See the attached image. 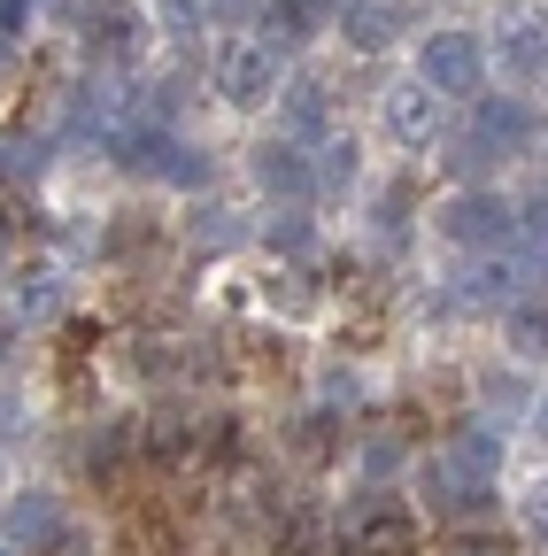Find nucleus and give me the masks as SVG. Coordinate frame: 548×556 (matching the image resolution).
<instances>
[{"label": "nucleus", "instance_id": "f257e3e1", "mask_svg": "<svg viewBox=\"0 0 548 556\" xmlns=\"http://www.w3.org/2000/svg\"><path fill=\"white\" fill-rule=\"evenodd\" d=\"M495 471H502V441L487 426H471V433H456L433 456V495L441 503H487L495 495Z\"/></svg>", "mask_w": 548, "mask_h": 556}, {"label": "nucleus", "instance_id": "f03ea898", "mask_svg": "<svg viewBox=\"0 0 548 556\" xmlns=\"http://www.w3.org/2000/svg\"><path fill=\"white\" fill-rule=\"evenodd\" d=\"M441 232H448L456 248H502V240L518 232V208H510L502 193H487V186H456V193L441 201Z\"/></svg>", "mask_w": 548, "mask_h": 556}, {"label": "nucleus", "instance_id": "7ed1b4c3", "mask_svg": "<svg viewBox=\"0 0 548 556\" xmlns=\"http://www.w3.org/2000/svg\"><path fill=\"white\" fill-rule=\"evenodd\" d=\"M418 86L425 93H479L487 86V47L471 31H433L425 54H418Z\"/></svg>", "mask_w": 548, "mask_h": 556}, {"label": "nucleus", "instance_id": "20e7f679", "mask_svg": "<svg viewBox=\"0 0 548 556\" xmlns=\"http://www.w3.org/2000/svg\"><path fill=\"white\" fill-rule=\"evenodd\" d=\"M217 86L232 109H263L270 93H279V47H263V39H232L217 54Z\"/></svg>", "mask_w": 548, "mask_h": 556}, {"label": "nucleus", "instance_id": "39448f33", "mask_svg": "<svg viewBox=\"0 0 548 556\" xmlns=\"http://www.w3.org/2000/svg\"><path fill=\"white\" fill-rule=\"evenodd\" d=\"M116 163H131V170H155V178H178V186H201V178H209V163H201V155H186V139L148 131V124L116 139Z\"/></svg>", "mask_w": 548, "mask_h": 556}, {"label": "nucleus", "instance_id": "423d86ee", "mask_svg": "<svg viewBox=\"0 0 548 556\" xmlns=\"http://www.w3.org/2000/svg\"><path fill=\"white\" fill-rule=\"evenodd\" d=\"M495 54L510 70V86H548V24H510Z\"/></svg>", "mask_w": 548, "mask_h": 556}, {"label": "nucleus", "instance_id": "0eeeda50", "mask_svg": "<svg viewBox=\"0 0 548 556\" xmlns=\"http://www.w3.org/2000/svg\"><path fill=\"white\" fill-rule=\"evenodd\" d=\"M479 139H487L495 155L525 148V139H533V109H525V101H510V93H479Z\"/></svg>", "mask_w": 548, "mask_h": 556}, {"label": "nucleus", "instance_id": "6e6552de", "mask_svg": "<svg viewBox=\"0 0 548 556\" xmlns=\"http://www.w3.org/2000/svg\"><path fill=\"white\" fill-rule=\"evenodd\" d=\"M409 548H418V518H409V510H371L364 526H356V548L348 556H409Z\"/></svg>", "mask_w": 548, "mask_h": 556}, {"label": "nucleus", "instance_id": "1a4fd4ad", "mask_svg": "<svg viewBox=\"0 0 548 556\" xmlns=\"http://www.w3.org/2000/svg\"><path fill=\"white\" fill-rule=\"evenodd\" d=\"M340 31H348V47L379 54V47L402 39V9H394V0H356V9H340Z\"/></svg>", "mask_w": 548, "mask_h": 556}, {"label": "nucleus", "instance_id": "9d476101", "mask_svg": "<svg viewBox=\"0 0 548 556\" xmlns=\"http://www.w3.org/2000/svg\"><path fill=\"white\" fill-rule=\"evenodd\" d=\"M78 31H86V47L124 54L131 31H140V16H131V0H86V9H78Z\"/></svg>", "mask_w": 548, "mask_h": 556}, {"label": "nucleus", "instance_id": "9b49d317", "mask_svg": "<svg viewBox=\"0 0 548 556\" xmlns=\"http://www.w3.org/2000/svg\"><path fill=\"white\" fill-rule=\"evenodd\" d=\"M9 541H16V548H54V541H62V503H54V495H16Z\"/></svg>", "mask_w": 548, "mask_h": 556}, {"label": "nucleus", "instance_id": "f8f14e48", "mask_svg": "<svg viewBox=\"0 0 548 556\" xmlns=\"http://www.w3.org/2000/svg\"><path fill=\"white\" fill-rule=\"evenodd\" d=\"M386 131L409 139V148H425V139H433V93L425 86H394L386 93Z\"/></svg>", "mask_w": 548, "mask_h": 556}, {"label": "nucleus", "instance_id": "ddd939ff", "mask_svg": "<svg viewBox=\"0 0 548 556\" xmlns=\"http://www.w3.org/2000/svg\"><path fill=\"white\" fill-rule=\"evenodd\" d=\"M255 178H263L270 193H286V201H302V193H309V163H302V148H286V139L255 148Z\"/></svg>", "mask_w": 548, "mask_h": 556}, {"label": "nucleus", "instance_id": "4468645a", "mask_svg": "<svg viewBox=\"0 0 548 556\" xmlns=\"http://www.w3.org/2000/svg\"><path fill=\"white\" fill-rule=\"evenodd\" d=\"M510 294H518V270L510 263H479V270L456 278V309H502Z\"/></svg>", "mask_w": 548, "mask_h": 556}, {"label": "nucleus", "instance_id": "2eb2a0df", "mask_svg": "<svg viewBox=\"0 0 548 556\" xmlns=\"http://www.w3.org/2000/svg\"><path fill=\"white\" fill-rule=\"evenodd\" d=\"M263 9L279 16V31H286V39H309L317 24H332V9H340V0H263Z\"/></svg>", "mask_w": 548, "mask_h": 556}, {"label": "nucleus", "instance_id": "dca6fc26", "mask_svg": "<svg viewBox=\"0 0 548 556\" xmlns=\"http://www.w3.org/2000/svg\"><path fill=\"white\" fill-rule=\"evenodd\" d=\"M39 139H24V131H9V139H0V186H16V178H31L39 170Z\"/></svg>", "mask_w": 548, "mask_h": 556}, {"label": "nucleus", "instance_id": "f3484780", "mask_svg": "<svg viewBox=\"0 0 548 556\" xmlns=\"http://www.w3.org/2000/svg\"><path fill=\"white\" fill-rule=\"evenodd\" d=\"M510 348H518V356H540V348H548V309H518L510 317Z\"/></svg>", "mask_w": 548, "mask_h": 556}, {"label": "nucleus", "instance_id": "a211bd4d", "mask_svg": "<svg viewBox=\"0 0 548 556\" xmlns=\"http://www.w3.org/2000/svg\"><path fill=\"white\" fill-rule=\"evenodd\" d=\"M286 124H294V131H317V124H324V93H317L309 78L286 93Z\"/></svg>", "mask_w": 548, "mask_h": 556}, {"label": "nucleus", "instance_id": "6ab92c4d", "mask_svg": "<svg viewBox=\"0 0 548 556\" xmlns=\"http://www.w3.org/2000/svg\"><path fill=\"white\" fill-rule=\"evenodd\" d=\"M317 178H324V186H348V178H356V148H348V139H324Z\"/></svg>", "mask_w": 548, "mask_h": 556}, {"label": "nucleus", "instance_id": "aec40b11", "mask_svg": "<svg viewBox=\"0 0 548 556\" xmlns=\"http://www.w3.org/2000/svg\"><path fill=\"white\" fill-rule=\"evenodd\" d=\"M448 163H456V178H479V170L495 163V148H487V139L471 131V139H456V148H448Z\"/></svg>", "mask_w": 548, "mask_h": 556}, {"label": "nucleus", "instance_id": "412c9836", "mask_svg": "<svg viewBox=\"0 0 548 556\" xmlns=\"http://www.w3.org/2000/svg\"><path fill=\"white\" fill-rule=\"evenodd\" d=\"M201 16H209L201 0H163V31H170V39H193V31H201Z\"/></svg>", "mask_w": 548, "mask_h": 556}, {"label": "nucleus", "instance_id": "4be33fe9", "mask_svg": "<svg viewBox=\"0 0 548 556\" xmlns=\"http://www.w3.org/2000/svg\"><path fill=\"white\" fill-rule=\"evenodd\" d=\"M193 240H201V248H232V240H240V225H232V217H217V208H201V217H193Z\"/></svg>", "mask_w": 548, "mask_h": 556}, {"label": "nucleus", "instance_id": "5701e85b", "mask_svg": "<svg viewBox=\"0 0 548 556\" xmlns=\"http://www.w3.org/2000/svg\"><path fill=\"white\" fill-rule=\"evenodd\" d=\"M201 9H209V24H255L263 0H201Z\"/></svg>", "mask_w": 548, "mask_h": 556}, {"label": "nucleus", "instance_id": "b1692460", "mask_svg": "<svg viewBox=\"0 0 548 556\" xmlns=\"http://www.w3.org/2000/svg\"><path fill=\"white\" fill-rule=\"evenodd\" d=\"M62 309V287L54 278H39V287H24V317H54Z\"/></svg>", "mask_w": 548, "mask_h": 556}, {"label": "nucleus", "instance_id": "393cba45", "mask_svg": "<svg viewBox=\"0 0 548 556\" xmlns=\"http://www.w3.org/2000/svg\"><path fill=\"white\" fill-rule=\"evenodd\" d=\"M448 556H510V541H495V533H463Z\"/></svg>", "mask_w": 548, "mask_h": 556}, {"label": "nucleus", "instance_id": "a878e982", "mask_svg": "<svg viewBox=\"0 0 548 556\" xmlns=\"http://www.w3.org/2000/svg\"><path fill=\"white\" fill-rule=\"evenodd\" d=\"M394 464H402V441H394V433H379V441H371V479H386Z\"/></svg>", "mask_w": 548, "mask_h": 556}, {"label": "nucleus", "instance_id": "bb28decb", "mask_svg": "<svg viewBox=\"0 0 548 556\" xmlns=\"http://www.w3.org/2000/svg\"><path fill=\"white\" fill-rule=\"evenodd\" d=\"M525 526L548 533V486H525Z\"/></svg>", "mask_w": 548, "mask_h": 556}, {"label": "nucleus", "instance_id": "cd10ccee", "mask_svg": "<svg viewBox=\"0 0 548 556\" xmlns=\"http://www.w3.org/2000/svg\"><path fill=\"white\" fill-rule=\"evenodd\" d=\"M533 426H540V433H548V394H540V409H533Z\"/></svg>", "mask_w": 548, "mask_h": 556}, {"label": "nucleus", "instance_id": "c85d7f7f", "mask_svg": "<svg viewBox=\"0 0 548 556\" xmlns=\"http://www.w3.org/2000/svg\"><path fill=\"white\" fill-rule=\"evenodd\" d=\"M0 364H9V325H0Z\"/></svg>", "mask_w": 548, "mask_h": 556}, {"label": "nucleus", "instance_id": "c756f323", "mask_svg": "<svg viewBox=\"0 0 548 556\" xmlns=\"http://www.w3.org/2000/svg\"><path fill=\"white\" fill-rule=\"evenodd\" d=\"M0 255H9V232H0Z\"/></svg>", "mask_w": 548, "mask_h": 556}]
</instances>
